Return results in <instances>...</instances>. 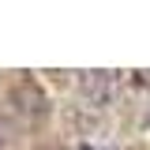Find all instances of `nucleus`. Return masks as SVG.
<instances>
[{"instance_id": "obj_1", "label": "nucleus", "mask_w": 150, "mask_h": 150, "mask_svg": "<svg viewBox=\"0 0 150 150\" xmlns=\"http://www.w3.org/2000/svg\"><path fill=\"white\" fill-rule=\"evenodd\" d=\"M112 90H116V75L112 71H86L83 75V94L90 105H109L112 101Z\"/></svg>"}, {"instance_id": "obj_3", "label": "nucleus", "mask_w": 150, "mask_h": 150, "mask_svg": "<svg viewBox=\"0 0 150 150\" xmlns=\"http://www.w3.org/2000/svg\"><path fill=\"white\" fill-rule=\"evenodd\" d=\"M83 150H112V146H83Z\"/></svg>"}, {"instance_id": "obj_2", "label": "nucleus", "mask_w": 150, "mask_h": 150, "mask_svg": "<svg viewBox=\"0 0 150 150\" xmlns=\"http://www.w3.org/2000/svg\"><path fill=\"white\" fill-rule=\"evenodd\" d=\"M15 98L19 101H23V109L26 112H45V101H41V94H38V86L34 83H26V79H23V83H19V90H15Z\"/></svg>"}]
</instances>
